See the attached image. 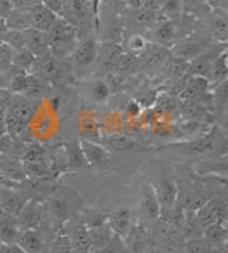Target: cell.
Wrapping results in <instances>:
<instances>
[{
  "instance_id": "6da1fadb",
  "label": "cell",
  "mask_w": 228,
  "mask_h": 253,
  "mask_svg": "<svg viewBox=\"0 0 228 253\" xmlns=\"http://www.w3.org/2000/svg\"><path fill=\"white\" fill-rule=\"evenodd\" d=\"M46 35L50 53L56 57L63 58L73 51L79 39V30L67 20L58 17L56 23L46 32Z\"/></svg>"
},
{
  "instance_id": "7a4b0ae2",
  "label": "cell",
  "mask_w": 228,
  "mask_h": 253,
  "mask_svg": "<svg viewBox=\"0 0 228 253\" xmlns=\"http://www.w3.org/2000/svg\"><path fill=\"white\" fill-rule=\"evenodd\" d=\"M169 148L172 151H177L180 154H184V155H190V157H203V155L214 154L218 148L226 150V145L220 144L218 128H213L210 132H207L203 137L184 141V142L170 144Z\"/></svg>"
},
{
  "instance_id": "3957f363",
  "label": "cell",
  "mask_w": 228,
  "mask_h": 253,
  "mask_svg": "<svg viewBox=\"0 0 228 253\" xmlns=\"http://www.w3.org/2000/svg\"><path fill=\"white\" fill-rule=\"evenodd\" d=\"M61 19L67 20L77 30L87 29L89 24H94V17L91 12L90 0H64ZM96 27V24H94Z\"/></svg>"
},
{
  "instance_id": "277c9868",
  "label": "cell",
  "mask_w": 228,
  "mask_h": 253,
  "mask_svg": "<svg viewBox=\"0 0 228 253\" xmlns=\"http://www.w3.org/2000/svg\"><path fill=\"white\" fill-rule=\"evenodd\" d=\"M30 73L43 81H60L66 74V69L61 58L49 53L36 57Z\"/></svg>"
},
{
  "instance_id": "5b68a950",
  "label": "cell",
  "mask_w": 228,
  "mask_h": 253,
  "mask_svg": "<svg viewBox=\"0 0 228 253\" xmlns=\"http://www.w3.org/2000/svg\"><path fill=\"white\" fill-rule=\"evenodd\" d=\"M73 204L70 198L64 194H52L47 201V211L50 216V223L53 225V229L57 230L60 226H63L67 220H70L73 215Z\"/></svg>"
},
{
  "instance_id": "8992f818",
  "label": "cell",
  "mask_w": 228,
  "mask_h": 253,
  "mask_svg": "<svg viewBox=\"0 0 228 253\" xmlns=\"http://www.w3.org/2000/svg\"><path fill=\"white\" fill-rule=\"evenodd\" d=\"M194 212L203 229L216 222L227 225V204L218 198H211L207 204Z\"/></svg>"
},
{
  "instance_id": "52a82bcc",
  "label": "cell",
  "mask_w": 228,
  "mask_h": 253,
  "mask_svg": "<svg viewBox=\"0 0 228 253\" xmlns=\"http://www.w3.org/2000/svg\"><path fill=\"white\" fill-rule=\"evenodd\" d=\"M46 215V204H43L39 199L30 198L26 205L22 208V211L17 213V223L20 230L26 229H37L42 222L45 220Z\"/></svg>"
},
{
  "instance_id": "ba28073f",
  "label": "cell",
  "mask_w": 228,
  "mask_h": 253,
  "mask_svg": "<svg viewBox=\"0 0 228 253\" xmlns=\"http://www.w3.org/2000/svg\"><path fill=\"white\" fill-rule=\"evenodd\" d=\"M26 14L27 23H29V29H34L39 32H47L53 24L56 23L58 16L50 12L46 6H43L40 1L34 3L33 6L26 7V9H20Z\"/></svg>"
},
{
  "instance_id": "9c48e42d",
  "label": "cell",
  "mask_w": 228,
  "mask_h": 253,
  "mask_svg": "<svg viewBox=\"0 0 228 253\" xmlns=\"http://www.w3.org/2000/svg\"><path fill=\"white\" fill-rule=\"evenodd\" d=\"M64 229L71 245V253H90V235L89 229L79 220H67Z\"/></svg>"
},
{
  "instance_id": "30bf717a",
  "label": "cell",
  "mask_w": 228,
  "mask_h": 253,
  "mask_svg": "<svg viewBox=\"0 0 228 253\" xmlns=\"http://www.w3.org/2000/svg\"><path fill=\"white\" fill-rule=\"evenodd\" d=\"M99 42L96 37H86L76 43L73 48V63L77 69H87L96 63Z\"/></svg>"
},
{
  "instance_id": "8fae6325",
  "label": "cell",
  "mask_w": 228,
  "mask_h": 253,
  "mask_svg": "<svg viewBox=\"0 0 228 253\" xmlns=\"http://www.w3.org/2000/svg\"><path fill=\"white\" fill-rule=\"evenodd\" d=\"M29 199L30 195L20 186L16 188L7 186L0 189V205L6 213H10L14 216H17V213L22 211V208L26 205Z\"/></svg>"
},
{
  "instance_id": "7c38bea8",
  "label": "cell",
  "mask_w": 228,
  "mask_h": 253,
  "mask_svg": "<svg viewBox=\"0 0 228 253\" xmlns=\"http://www.w3.org/2000/svg\"><path fill=\"white\" fill-rule=\"evenodd\" d=\"M210 47H213V44L208 39H195V40H182L178 43H174L170 51L175 57L182 58L185 61H191L207 51Z\"/></svg>"
},
{
  "instance_id": "4fadbf2b",
  "label": "cell",
  "mask_w": 228,
  "mask_h": 253,
  "mask_svg": "<svg viewBox=\"0 0 228 253\" xmlns=\"http://www.w3.org/2000/svg\"><path fill=\"white\" fill-rule=\"evenodd\" d=\"M124 50L118 43L114 42H106L103 44H99V51H97V58L96 63L102 69V71L112 73L117 69L118 60L123 56Z\"/></svg>"
},
{
  "instance_id": "5bb4252c",
  "label": "cell",
  "mask_w": 228,
  "mask_h": 253,
  "mask_svg": "<svg viewBox=\"0 0 228 253\" xmlns=\"http://www.w3.org/2000/svg\"><path fill=\"white\" fill-rule=\"evenodd\" d=\"M150 35H151V42L154 44H159V46L169 48V47L174 44L177 35H178L177 22L160 20L153 27H150Z\"/></svg>"
},
{
  "instance_id": "9a60e30c",
  "label": "cell",
  "mask_w": 228,
  "mask_h": 253,
  "mask_svg": "<svg viewBox=\"0 0 228 253\" xmlns=\"http://www.w3.org/2000/svg\"><path fill=\"white\" fill-rule=\"evenodd\" d=\"M226 50V46L221 47L220 50H217L214 47H210L207 51L203 54H200L198 57H195L191 61H188V69H187V74L188 76H198V77H205L208 79L211 67L216 61V58L220 56V53Z\"/></svg>"
},
{
  "instance_id": "2e32d148",
  "label": "cell",
  "mask_w": 228,
  "mask_h": 253,
  "mask_svg": "<svg viewBox=\"0 0 228 253\" xmlns=\"http://www.w3.org/2000/svg\"><path fill=\"white\" fill-rule=\"evenodd\" d=\"M79 145L84 161L91 167H104V165H107L110 162V158H112L110 151L106 150L100 144L81 139Z\"/></svg>"
},
{
  "instance_id": "e0dca14e",
  "label": "cell",
  "mask_w": 228,
  "mask_h": 253,
  "mask_svg": "<svg viewBox=\"0 0 228 253\" xmlns=\"http://www.w3.org/2000/svg\"><path fill=\"white\" fill-rule=\"evenodd\" d=\"M156 189V194L159 198L161 212L170 211L174 207L177 196H178V188H177V181L174 178H164L161 179L157 185H153ZM161 215V213H160Z\"/></svg>"
},
{
  "instance_id": "ac0fdd59",
  "label": "cell",
  "mask_w": 228,
  "mask_h": 253,
  "mask_svg": "<svg viewBox=\"0 0 228 253\" xmlns=\"http://www.w3.org/2000/svg\"><path fill=\"white\" fill-rule=\"evenodd\" d=\"M171 56L170 48L159 46L154 43H148L146 50L138 56L140 63L144 69H161L166 60Z\"/></svg>"
},
{
  "instance_id": "d6986e66",
  "label": "cell",
  "mask_w": 228,
  "mask_h": 253,
  "mask_svg": "<svg viewBox=\"0 0 228 253\" xmlns=\"http://www.w3.org/2000/svg\"><path fill=\"white\" fill-rule=\"evenodd\" d=\"M22 33L24 48L32 51L36 57H40V56H45V54L50 53L47 35L45 32H39L34 29H26V30H22Z\"/></svg>"
},
{
  "instance_id": "ffe728a7",
  "label": "cell",
  "mask_w": 228,
  "mask_h": 253,
  "mask_svg": "<svg viewBox=\"0 0 228 253\" xmlns=\"http://www.w3.org/2000/svg\"><path fill=\"white\" fill-rule=\"evenodd\" d=\"M107 226L112 229L114 235L124 239L127 233L130 232L131 223V212L127 208H117L112 213L107 215Z\"/></svg>"
},
{
  "instance_id": "44dd1931",
  "label": "cell",
  "mask_w": 228,
  "mask_h": 253,
  "mask_svg": "<svg viewBox=\"0 0 228 253\" xmlns=\"http://www.w3.org/2000/svg\"><path fill=\"white\" fill-rule=\"evenodd\" d=\"M102 142L106 150L114 151V152H130V151L144 150V147L137 139L127 137V135H120V134L103 137Z\"/></svg>"
},
{
  "instance_id": "7402d4cb",
  "label": "cell",
  "mask_w": 228,
  "mask_h": 253,
  "mask_svg": "<svg viewBox=\"0 0 228 253\" xmlns=\"http://www.w3.org/2000/svg\"><path fill=\"white\" fill-rule=\"evenodd\" d=\"M17 245L26 253H46L45 238L39 229L20 230Z\"/></svg>"
},
{
  "instance_id": "603a6c76",
  "label": "cell",
  "mask_w": 228,
  "mask_h": 253,
  "mask_svg": "<svg viewBox=\"0 0 228 253\" xmlns=\"http://www.w3.org/2000/svg\"><path fill=\"white\" fill-rule=\"evenodd\" d=\"M6 111L10 113L13 117H16L17 120L26 123V124H29V121L33 118L34 114V108L32 105L30 97H23L20 94L11 95L10 103H9V107Z\"/></svg>"
},
{
  "instance_id": "cb8c5ba5",
  "label": "cell",
  "mask_w": 228,
  "mask_h": 253,
  "mask_svg": "<svg viewBox=\"0 0 228 253\" xmlns=\"http://www.w3.org/2000/svg\"><path fill=\"white\" fill-rule=\"evenodd\" d=\"M0 172L7 179L14 181V182H23L27 179L24 165L20 161V158L11 157V155H0Z\"/></svg>"
},
{
  "instance_id": "d4e9b609",
  "label": "cell",
  "mask_w": 228,
  "mask_h": 253,
  "mask_svg": "<svg viewBox=\"0 0 228 253\" xmlns=\"http://www.w3.org/2000/svg\"><path fill=\"white\" fill-rule=\"evenodd\" d=\"M210 81L205 77H198V76H190L185 88L182 90L181 95L178 97L181 101H195L197 98H200L201 95H204L205 92H208L210 88Z\"/></svg>"
},
{
  "instance_id": "484cf974",
  "label": "cell",
  "mask_w": 228,
  "mask_h": 253,
  "mask_svg": "<svg viewBox=\"0 0 228 253\" xmlns=\"http://www.w3.org/2000/svg\"><path fill=\"white\" fill-rule=\"evenodd\" d=\"M143 212L146 218L151 222H157L161 213V207H160L159 198L156 194V189L153 185H147L143 191V201H141Z\"/></svg>"
},
{
  "instance_id": "4316f807",
  "label": "cell",
  "mask_w": 228,
  "mask_h": 253,
  "mask_svg": "<svg viewBox=\"0 0 228 253\" xmlns=\"http://www.w3.org/2000/svg\"><path fill=\"white\" fill-rule=\"evenodd\" d=\"M20 235V228L17 223V219L14 215L4 213L0 218V241L3 245H11L17 243Z\"/></svg>"
},
{
  "instance_id": "83f0119b",
  "label": "cell",
  "mask_w": 228,
  "mask_h": 253,
  "mask_svg": "<svg viewBox=\"0 0 228 253\" xmlns=\"http://www.w3.org/2000/svg\"><path fill=\"white\" fill-rule=\"evenodd\" d=\"M227 225L226 223H213L207 226L203 233V238L211 248H218L227 245Z\"/></svg>"
},
{
  "instance_id": "f1b7e54d",
  "label": "cell",
  "mask_w": 228,
  "mask_h": 253,
  "mask_svg": "<svg viewBox=\"0 0 228 253\" xmlns=\"http://www.w3.org/2000/svg\"><path fill=\"white\" fill-rule=\"evenodd\" d=\"M184 13V0H163L159 10L160 20H180Z\"/></svg>"
},
{
  "instance_id": "f546056e",
  "label": "cell",
  "mask_w": 228,
  "mask_h": 253,
  "mask_svg": "<svg viewBox=\"0 0 228 253\" xmlns=\"http://www.w3.org/2000/svg\"><path fill=\"white\" fill-rule=\"evenodd\" d=\"M187 69H188V61L182 60V58L175 57L171 54L170 57L166 60V63L163 64V74L167 80L170 81L172 79L181 77L184 74H187Z\"/></svg>"
},
{
  "instance_id": "4dcf8cb0",
  "label": "cell",
  "mask_w": 228,
  "mask_h": 253,
  "mask_svg": "<svg viewBox=\"0 0 228 253\" xmlns=\"http://www.w3.org/2000/svg\"><path fill=\"white\" fill-rule=\"evenodd\" d=\"M228 76V66H227V48L223 50L220 53V56L216 58L211 71H210V76H208V81L210 84L214 83V84H221L223 81L227 80Z\"/></svg>"
},
{
  "instance_id": "1f68e13d",
  "label": "cell",
  "mask_w": 228,
  "mask_h": 253,
  "mask_svg": "<svg viewBox=\"0 0 228 253\" xmlns=\"http://www.w3.org/2000/svg\"><path fill=\"white\" fill-rule=\"evenodd\" d=\"M180 230H181L182 238H185V239L203 238V233H204V229L200 225L194 211H187L185 212V218H184V222H182V226Z\"/></svg>"
},
{
  "instance_id": "d6a6232c",
  "label": "cell",
  "mask_w": 228,
  "mask_h": 253,
  "mask_svg": "<svg viewBox=\"0 0 228 253\" xmlns=\"http://www.w3.org/2000/svg\"><path fill=\"white\" fill-rule=\"evenodd\" d=\"M3 123H4V128H6V132L16 139H20L23 141V138L27 135L29 129H27V124L23 123L20 120H17L16 117H13L10 113L4 111L3 114Z\"/></svg>"
},
{
  "instance_id": "836d02e7",
  "label": "cell",
  "mask_w": 228,
  "mask_h": 253,
  "mask_svg": "<svg viewBox=\"0 0 228 253\" xmlns=\"http://www.w3.org/2000/svg\"><path fill=\"white\" fill-rule=\"evenodd\" d=\"M13 54H11V66L16 69L22 70L24 73H30L33 67L34 56L32 51H29L27 48H11Z\"/></svg>"
},
{
  "instance_id": "e575fe53",
  "label": "cell",
  "mask_w": 228,
  "mask_h": 253,
  "mask_svg": "<svg viewBox=\"0 0 228 253\" xmlns=\"http://www.w3.org/2000/svg\"><path fill=\"white\" fill-rule=\"evenodd\" d=\"M80 222L89 230L103 228V226H107V213H103L97 209H86L81 213Z\"/></svg>"
},
{
  "instance_id": "d590c367",
  "label": "cell",
  "mask_w": 228,
  "mask_h": 253,
  "mask_svg": "<svg viewBox=\"0 0 228 253\" xmlns=\"http://www.w3.org/2000/svg\"><path fill=\"white\" fill-rule=\"evenodd\" d=\"M133 23L140 26V27H153L154 24L160 22L159 12L154 10H148L146 7H140V9H134L133 13Z\"/></svg>"
},
{
  "instance_id": "8d00e7d4",
  "label": "cell",
  "mask_w": 228,
  "mask_h": 253,
  "mask_svg": "<svg viewBox=\"0 0 228 253\" xmlns=\"http://www.w3.org/2000/svg\"><path fill=\"white\" fill-rule=\"evenodd\" d=\"M24 171L27 178L32 179H46L52 175V169L49 165H46L45 161H33V162H23Z\"/></svg>"
},
{
  "instance_id": "74e56055",
  "label": "cell",
  "mask_w": 228,
  "mask_h": 253,
  "mask_svg": "<svg viewBox=\"0 0 228 253\" xmlns=\"http://www.w3.org/2000/svg\"><path fill=\"white\" fill-rule=\"evenodd\" d=\"M49 253H71V245H70V241H68V236L67 233H66V229H64V225L60 226L56 230V236L52 241Z\"/></svg>"
},
{
  "instance_id": "f35d334b",
  "label": "cell",
  "mask_w": 228,
  "mask_h": 253,
  "mask_svg": "<svg viewBox=\"0 0 228 253\" xmlns=\"http://www.w3.org/2000/svg\"><path fill=\"white\" fill-rule=\"evenodd\" d=\"M210 24H211L213 36L216 37L217 40H221L223 43H226V40H227V19H226V14L214 12V17L211 19Z\"/></svg>"
},
{
  "instance_id": "ab89813d",
  "label": "cell",
  "mask_w": 228,
  "mask_h": 253,
  "mask_svg": "<svg viewBox=\"0 0 228 253\" xmlns=\"http://www.w3.org/2000/svg\"><path fill=\"white\" fill-rule=\"evenodd\" d=\"M89 92H90V97L94 101L102 103V101H106L110 97L112 90H110V85L106 81L97 80L94 81V83H91Z\"/></svg>"
},
{
  "instance_id": "60d3db41",
  "label": "cell",
  "mask_w": 228,
  "mask_h": 253,
  "mask_svg": "<svg viewBox=\"0 0 228 253\" xmlns=\"http://www.w3.org/2000/svg\"><path fill=\"white\" fill-rule=\"evenodd\" d=\"M213 248L205 242L204 238H191L184 242L185 253H211Z\"/></svg>"
},
{
  "instance_id": "b9f144b4",
  "label": "cell",
  "mask_w": 228,
  "mask_h": 253,
  "mask_svg": "<svg viewBox=\"0 0 228 253\" xmlns=\"http://www.w3.org/2000/svg\"><path fill=\"white\" fill-rule=\"evenodd\" d=\"M46 151L43 147H40L39 144H32L29 147H24L20 161L22 162H33V161H43L45 160Z\"/></svg>"
},
{
  "instance_id": "7bdbcfd3",
  "label": "cell",
  "mask_w": 228,
  "mask_h": 253,
  "mask_svg": "<svg viewBox=\"0 0 228 253\" xmlns=\"http://www.w3.org/2000/svg\"><path fill=\"white\" fill-rule=\"evenodd\" d=\"M147 44V39L143 37L141 35H133L131 37H128V40H127L128 53H133L136 56H140L146 50Z\"/></svg>"
},
{
  "instance_id": "ee69618b",
  "label": "cell",
  "mask_w": 228,
  "mask_h": 253,
  "mask_svg": "<svg viewBox=\"0 0 228 253\" xmlns=\"http://www.w3.org/2000/svg\"><path fill=\"white\" fill-rule=\"evenodd\" d=\"M188 77H190L188 74H184L181 77H177V79L170 80V85H169L167 94H169V95H172V97H180L182 90L185 88V84H187Z\"/></svg>"
},
{
  "instance_id": "f6af8a7d",
  "label": "cell",
  "mask_w": 228,
  "mask_h": 253,
  "mask_svg": "<svg viewBox=\"0 0 228 253\" xmlns=\"http://www.w3.org/2000/svg\"><path fill=\"white\" fill-rule=\"evenodd\" d=\"M159 107L161 110H164V111H171V110H175L177 107H178V104H177V97H172V95H169V94H164V95H161L159 98Z\"/></svg>"
},
{
  "instance_id": "bcb514c9",
  "label": "cell",
  "mask_w": 228,
  "mask_h": 253,
  "mask_svg": "<svg viewBox=\"0 0 228 253\" xmlns=\"http://www.w3.org/2000/svg\"><path fill=\"white\" fill-rule=\"evenodd\" d=\"M40 3L46 6L50 12L57 14L58 17H61L63 14V6H64V0H40Z\"/></svg>"
},
{
  "instance_id": "7dc6e473",
  "label": "cell",
  "mask_w": 228,
  "mask_h": 253,
  "mask_svg": "<svg viewBox=\"0 0 228 253\" xmlns=\"http://www.w3.org/2000/svg\"><path fill=\"white\" fill-rule=\"evenodd\" d=\"M125 113H127L128 117L136 118L141 113V105H140L138 101H130V103L125 105Z\"/></svg>"
},
{
  "instance_id": "c3c4849f",
  "label": "cell",
  "mask_w": 228,
  "mask_h": 253,
  "mask_svg": "<svg viewBox=\"0 0 228 253\" xmlns=\"http://www.w3.org/2000/svg\"><path fill=\"white\" fill-rule=\"evenodd\" d=\"M0 253H26L17 243L11 245H1L0 246Z\"/></svg>"
},
{
  "instance_id": "681fc988",
  "label": "cell",
  "mask_w": 228,
  "mask_h": 253,
  "mask_svg": "<svg viewBox=\"0 0 228 253\" xmlns=\"http://www.w3.org/2000/svg\"><path fill=\"white\" fill-rule=\"evenodd\" d=\"M7 186H11V188H16V186H20V182H14V181H10L7 179L3 173L0 172V189L1 188H7Z\"/></svg>"
},
{
  "instance_id": "f907efd6",
  "label": "cell",
  "mask_w": 228,
  "mask_h": 253,
  "mask_svg": "<svg viewBox=\"0 0 228 253\" xmlns=\"http://www.w3.org/2000/svg\"><path fill=\"white\" fill-rule=\"evenodd\" d=\"M211 253H227V245L218 246V248H213Z\"/></svg>"
},
{
  "instance_id": "816d5d0a",
  "label": "cell",
  "mask_w": 228,
  "mask_h": 253,
  "mask_svg": "<svg viewBox=\"0 0 228 253\" xmlns=\"http://www.w3.org/2000/svg\"><path fill=\"white\" fill-rule=\"evenodd\" d=\"M4 213H6V212L3 211V208H1V205H0V218H1V216H3Z\"/></svg>"
},
{
  "instance_id": "f5cc1de1",
  "label": "cell",
  "mask_w": 228,
  "mask_h": 253,
  "mask_svg": "<svg viewBox=\"0 0 228 253\" xmlns=\"http://www.w3.org/2000/svg\"><path fill=\"white\" fill-rule=\"evenodd\" d=\"M200 1H208V0H200Z\"/></svg>"
},
{
  "instance_id": "db71d44e",
  "label": "cell",
  "mask_w": 228,
  "mask_h": 253,
  "mask_svg": "<svg viewBox=\"0 0 228 253\" xmlns=\"http://www.w3.org/2000/svg\"><path fill=\"white\" fill-rule=\"evenodd\" d=\"M1 245H3V243H1V241H0V246H1Z\"/></svg>"
},
{
  "instance_id": "11a10c76",
  "label": "cell",
  "mask_w": 228,
  "mask_h": 253,
  "mask_svg": "<svg viewBox=\"0 0 228 253\" xmlns=\"http://www.w3.org/2000/svg\"><path fill=\"white\" fill-rule=\"evenodd\" d=\"M90 253H91V252H90Z\"/></svg>"
}]
</instances>
